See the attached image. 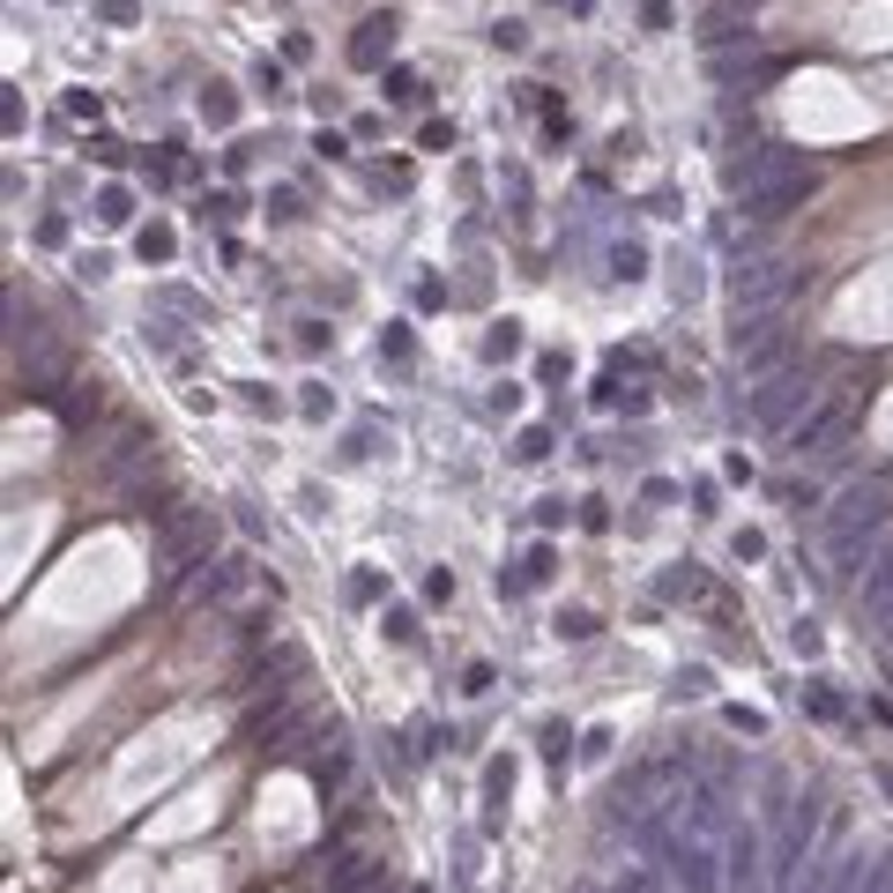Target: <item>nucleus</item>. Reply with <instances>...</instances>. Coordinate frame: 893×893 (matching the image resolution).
<instances>
[{"label": "nucleus", "instance_id": "f257e3e1", "mask_svg": "<svg viewBox=\"0 0 893 893\" xmlns=\"http://www.w3.org/2000/svg\"><path fill=\"white\" fill-rule=\"evenodd\" d=\"M886 521H893V492L886 484H842V499L826 506V521H819V536H826V559H834V573H856L871 566V544L886 536Z\"/></svg>", "mask_w": 893, "mask_h": 893}, {"label": "nucleus", "instance_id": "f03ea898", "mask_svg": "<svg viewBox=\"0 0 893 893\" xmlns=\"http://www.w3.org/2000/svg\"><path fill=\"white\" fill-rule=\"evenodd\" d=\"M790 283H796V269L782 261V253H752V261L730 269V298H738V313H782Z\"/></svg>", "mask_w": 893, "mask_h": 893}, {"label": "nucleus", "instance_id": "7ed1b4c3", "mask_svg": "<svg viewBox=\"0 0 893 893\" xmlns=\"http://www.w3.org/2000/svg\"><path fill=\"white\" fill-rule=\"evenodd\" d=\"M812 187H819V164L790 157L782 172H767V179H752V187H744V217H760V223L790 217V209H804V201H812Z\"/></svg>", "mask_w": 893, "mask_h": 893}, {"label": "nucleus", "instance_id": "20e7f679", "mask_svg": "<svg viewBox=\"0 0 893 893\" xmlns=\"http://www.w3.org/2000/svg\"><path fill=\"white\" fill-rule=\"evenodd\" d=\"M812 834H819V804H790L782 812V834L767 849V886L774 893H796V871L812 864Z\"/></svg>", "mask_w": 893, "mask_h": 893}, {"label": "nucleus", "instance_id": "39448f33", "mask_svg": "<svg viewBox=\"0 0 893 893\" xmlns=\"http://www.w3.org/2000/svg\"><path fill=\"white\" fill-rule=\"evenodd\" d=\"M804 402H812V372H804V365H782V372H767V380L752 388V424L790 432V424L804 418Z\"/></svg>", "mask_w": 893, "mask_h": 893}, {"label": "nucleus", "instance_id": "423d86ee", "mask_svg": "<svg viewBox=\"0 0 893 893\" xmlns=\"http://www.w3.org/2000/svg\"><path fill=\"white\" fill-rule=\"evenodd\" d=\"M782 343H790L782 313H738V335H730V350H738V365L752 372V380L782 372Z\"/></svg>", "mask_w": 893, "mask_h": 893}, {"label": "nucleus", "instance_id": "0eeeda50", "mask_svg": "<svg viewBox=\"0 0 893 893\" xmlns=\"http://www.w3.org/2000/svg\"><path fill=\"white\" fill-rule=\"evenodd\" d=\"M670 812H678V826L693 842H730V804H722L715 782H685V790L670 796Z\"/></svg>", "mask_w": 893, "mask_h": 893}, {"label": "nucleus", "instance_id": "6e6552de", "mask_svg": "<svg viewBox=\"0 0 893 893\" xmlns=\"http://www.w3.org/2000/svg\"><path fill=\"white\" fill-rule=\"evenodd\" d=\"M842 424H849V395H826V402H812V410H804V418L790 424V454H834Z\"/></svg>", "mask_w": 893, "mask_h": 893}, {"label": "nucleus", "instance_id": "1a4fd4ad", "mask_svg": "<svg viewBox=\"0 0 893 893\" xmlns=\"http://www.w3.org/2000/svg\"><path fill=\"white\" fill-rule=\"evenodd\" d=\"M767 849L752 842V834H744V826H730V842H722V886L730 893H760V879H767Z\"/></svg>", "mask_w": 893, "mask_h": 893}, {"label": "nucleus", "instance_id": "9d476101", "mask_svg": "<svg viewBox=\"0 0 893 893\" xmlns=\"http://www.w3.org/2000/svg\"><path fill=\"white\" fill-rule=\"evenodd\" d=\"M209 544V521H164V544H157V559H164V573H187L194 566V551Z\"/></svg>", "mask_w": 893, "mask_h": 893}, {"label": "nucleus", "instance_id": "9b49d317", "mask_svg": "<svg viewBox=\"0 0 893 893\" xmlns=\"http://www.w3.org/2000/svg\"><path fill=\"white\" fill-rule=\"evenodd\" d=\"M388 46H395V16H365L358 38H350V68H380Z\"/></svg>", "mask_w": 893, "mask_h": 893}, {"label": "nucleus", "instance_id": "f8f14e48", "mask_svg": "<svg viewBox=\"0 0 893 893\" xmlns=\"http://www.w3.org/2000/svg\"><path fill=\"white\" fill-rule=\"evenodd\" d=\"M700 46H708V60H715V52H730V46H752V30H744L730 8H708V16H700Z\"/></svg>", "mask_w": 893, "mask_h": 893}, {"label": "nucleus", "instance_id": "ddd939ff", "mask_svg": "<svg viewBox=\"0 0 893 893\" xmlns=\"http://www.w3.org/2000/svg\"><path fill=\"white\" fill-rule=\"evenodd\" d=\"M886 603H893V536L871 551V566H864V611H886Z\"/></svg>", "mask_w": 893, "mask_h": 893}, {"label": "nucleus", "instance_id": "4468645a", "mask_svg": "<svg viewBox=\"0 0 893 893\" xmlns=\"http://www.w3.org/2000/svg\"><path fill=\"white\" fill-rule=\"evenodd\" d=\"M506 796H514V760H492V767H484V804H492V819L506 812Z\"/></svg>", "mask_w": 893, "mask_h": 893}, {"label": "nucleus", "instance_id": "2eb2a0df", "mask_svg": "<svg viewBox=\"0 0 893 893\" xmlns=\"http://www.w3.org/2000/svg\"><path fill=\"white\" fill-rule=\"evenodd\" d=\"M380 886V864H372V856H350L343 871H335V893H372Z\"/></svg>", "mask_w": 893, "mask_h": 893}, {"label": "nucleus", "instance_id": "dca6fc26", "mask_svg": "<svg viewBox=\"0 0 893 893\" xmlns=\"http://www.w3.org/2000/svg\"><path fill=\"white\" fill-rule=\"evenodd\" d=\"M611 275H619V283H641V275H648V253H641V239L611 247Z\"/></svg>", "mask_w": 893, "mask_h": 893}, {"label": "nucleus", "instance_id": "f3484780", "mask_svg": "<svg viewBox=\"0 0 893 893\" xmlns=\"http://www.w3.org/2000/svg\"><path fill=\"white\" fill-rule=\"evenodd\" d=\"M380 625H388V641H395V648L418 641V611H410V603H388V611H380Z\"/></svg>", "mask_w": 893, "mask_h": 893}, {"label": "nucleus", "instance_id": "a211bd4d", "mask_svg": "<svg viewBox=\"0 0 893 893\" xmlns=\"http://www.w3.org/2000/svg\"><path fill=\"white\" fill-rule=\"evenodd\" d=\"M98 217L112 223V231H120V223L134 217V194H127V187H104V194H98Z\"/></svg>", "mask_w": 893, "mask_h": 893}, {"label": "nucleus", "instance_id": "6ab92c4d", "mask_svg": "<svg viewBox=\"0 0 893 893\" xmlns=\"http://www.w3.org/2000/svg\"><path fill=\"white\" fill-rule=\"evenodd\" d=\"M231 112H239V104H231L217 82H209V90H201V120H209V127H231Z\"/></svg>", "mask_w": 893, "mask_h": 893}, {"label": "nucleus", "instance_id": "aec40b11", "mask_svg": "<svg viewBox=\"0 0 893 893\" xmlns=\"http://www.w3.org/2000/svg\"><path fill=\"white\" fill-rule=\"evenodd\" d=\"M388 98H395V104H418V98H424V82H418L410 68H388Z\"/></svg>", "mask_w": 893, "mask_h": 893}, {"label": "nucleus", "instance_id": "412c9836", "mask_svg": "<svg viewBox=\"0 0 893 893\" xmlns=\"http://www.w3.org/2000/svg\"><path fill=\"white\" fill-rule=\"evenodd\" d=\"M514 350H521L514 321H506V328H492V335H484V358H492V365H499V358H514Z\"/></svg>", "mask_w": 893, "mask_h": 893}, {"label": "nucleus", "instance_id": "4be33fe9", "mask_svg": "<svg viewBox=\"0 0 893 893\" xmlns=\"http://www.w3.org/2000/svg\"><path fill=\"white\" fill-rule=\"evenodd\" d=\"M142 261H172V231H164V223H149V231H142Z\"/></svg>", "mask_w": 893, "mask_h": 893}, {"label": "nucleus", "instance_id": "5701e85b", "mask_svg": "<svg viewBox=\"0 0 893 893\" xmlns=\"http://www.w3.org/2000/svg\"><path fill=\"white\" fill-rule=\"evenodd\" d=\"M98 16H104V23H112V30H127V23H142V8H134V0H104Z\"/></svg>", "mask_w": 893, "mask_h": 893}, {"label": "nucleus", "instance_id": "b1692460", "mask_svg": "<svg viewBox=\"0 0 893 893\" xmlns=\"http://www.w3.org/2000/svg\"><path fill=\"white\" fill-rule=\"evenodd\" d=\"M514 454H521V462H544V454H551V432H536V424H529V432H521V446H514Z\"/></svg>", "mask_w": 893, "mask_h": 893}, {"label": "nucleus", "instance_id": "393cba45", "mask_svg": "<svg viewBox=\"0 0 893 893\" xmlns=\"http://www.w3.org/2000/svg\"><path fill=\"white\" fill-rule=\"evenodd\" d=\"M559 633H566V641H589L595 619H589V611H559Z\"/></svg>", "mask_w": 893, "mask_h": 893}, {"label": "nucleus", "instance_id": "a878e982", "mask_svg": "<svg viewBox=\"0 0 893 893\" xmlns=\"http://www.w3.org/2000/svg\"><path fill=\"white\" fill-rule=\"evenodd\" d=\"M74 275H82V283H104V275H112V261H104V253H82V261H74Z\"/></svg>", "mask_w": 893, "mask_h": 893}, {"label": "nucleus", "instance_id": "bb28decb", "mask_svg": "<svg viewBox=\"0 0 893 893\" xmlns=\"http://www.w3.org/2000/svg\"><path fill=\"white\" fill-rule=\"evenodd\" d=\"M298 410H305V418H328V410H335V395H328V388H305V395H298Z\"/></svg>", "mask_w": 893, "mask_h": 893}, {"label": "nucleus", "instance_id": "cd10ccee", "mask_svg": "<svg viewBox=\"0 0 893 893\" xmlns=\"http://www.w3.org/2000/svg\"><path fill=\"white\" fill-rule=\"evenodd\" d=\"M551 566H559V559H551V544H536V551H529V566H521V573H529V581H551Z\"/></svg>", "mask_w": 893, "mask_h": 893}, {"label": "nucleus", "instance_id": "c85d7f7f", "mask_svg": "<svg viewBox=\"0 0 893 893\" xmlns=\"http://www.w3.org/2000/svg\"><path fill=\"white\" fill-rule=\"evenodd\" d=\"M492 46H499V52H521V46H529V30H521V23H499Z\"/></svg>", "mask_w": 893, "mask_h": 893}, {"label": "nucleus", "instance_id": "c756f323", "mask_svg": "<svg viewBox=\"0 0 893 893\" xmlns=\"http://www.w3.org/2000/svg\"><path fill=\"white\" fill-rule=\"evenodd\" d=\"M641 23L648 30H670V0H641Z\"/></svg>", "mask_w": 893, "mask_h": 893}, {"label": "nucleus", "instance_id": "7c9ffc66", "mask_svg": "<svg viewBox=\"0 0 893 893\" xmlns=\"http://www.w3.org/2000/svg\"><path fill=\"white\" fill-rule=\"evenodd\" d=\"M663 595H700V573H663Z\"/></svg>", "mask_w": 893, "mask_h": 893}, {"label": "nucleus", "instance_id": "2f4dec72", "mask_svg": "<svg viewBox=\"0 0 893 893\" xmlns=\"http://www.w3.org/2000/svg\"><path fill=\"white\" fill-rule=\"evenodd\" d=\"M611 893H655V886H648L641 871H625V879H619V886H611Z\"/></svg>", "mask_w": 893, "mask_h": 893}, {"label": "nucleus", "instance_id": "473e14b6", "mask_svg": "<svg viewBox=\"0 0 893 893\" xmlns=\"http://www.w3.org/2000/svg\"><path fill=\"white\" fill-rule=\"evenodd\" d=\"M879 790H886V796H893V767H879Z\"/></svg>", "mask_w": 893, "mask_h": 893}, {"label": "nucleus", "instance_id": "72a5a7b5", "mask_svg": "<svg viewBox=\"0 0 893 893\" xmlns=\"http://www.w3.org/2000/svg\"><path fill=\"white\" fill-rule=\"evenodd\" d=\"M886 619H893V611H886ZM886 641H893V625H886Z\"/></svg>", "mask_w": 893, "mask_h": 893}]
</instances>
